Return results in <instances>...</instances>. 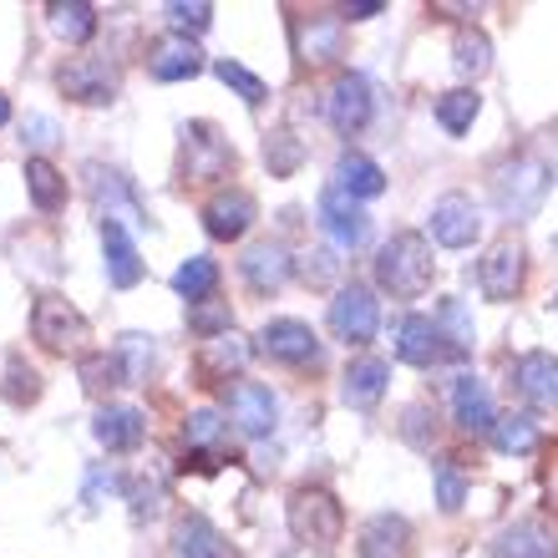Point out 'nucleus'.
<instances>
[{
	"instance_id": "1",
	"label": "nucleus",
	"mask_w": 558,
	"mask_h": 558,
	"mask_svg": "<svg viewBox=\"0 0 558 558\" xmlns=\"http://www.w3.org/2000/svg\"><path fill=\"white\" fill-rule=\"evenodd\" d=\"M432 269H437L432 265V244H426V234H416V229L391 234L381 244V254H376V284L391 290L397 300H416V294H426Z\"/></svg>"
},
{
	"instance_id": "2",
	"label": "nucleus",
	"mask_w": 558,
	"mask_h": 558,
	"mask_svg": "<svg viewBox=\"0 0 558 558\" xmlns=\"http://www.w3.org/2000/svg\"><path fill=\"white\" fill-rule=\"evenodd\" d=\"M548 178H554V168H548L538 153H518V158H508L498 173H493V198H498V208L513 223L533 219L548 193Z\"/></svg>"
},
{
	"instance_id": "3",
	"label": "nucleus",
	"mask_w": 558,
	"mask_h": 558,
	"mask_svg": "<svg viewBox=\"0 0 558 558\" xmlns=\"http://www.w3.org/2000/svg\"><path fill=\"white\" fill-rule=\"evenodd\" d=\"M290 533L305 548H336L345 533V513L325 487H300L290 498Z\"/></svg>"
},
{
	"instance_id": "4",
	"label": "nucleus",
	"mask_w": 558,
	"mask_h": 558,
	"mask_svg": "<svg viewBox=\"0 0 558 558\" xmlns=\"http://www.w3.org/2000/svg\"><path fill=\"white\" fill-rule=\"evenodd\" d=\"M234 168V147L229 137H219L214 122H189L183 128V178L189 183H214Z\"/></svg>"
},
{
	"instance_id": "5",
	"label": "nucleus",
	"mask_w": 558,
	"mask_h": 558,
	"mask_svg": "<svg viewBox=\"0 0 558 558\" xmlns=\"http://www.w3.org/2000/svg\"><path fill=\"white\" fill-rule=\"evenodd\" d=\"M31 336L41 340L46 351H76L87 340V315L61 294H41L31 310Z\"/></svg>"
},
{
	"instance_id": "6",
	"label": "nucleus",
	"mask_w": 558,
	"mask_h": 558,
	"mask_svg": "<svg viewBox=\"0 0 558 558\" xmlns=\"http://www.w3.org/2000/svg\"><path fill=\"white\" fill-rule=\"evenodd\" d=\"M376 325H381V305H376V294H371L366 284L336 290V300H330V330H336V340L366 345V340L376 336Z\"/></svg>"
},
{
	"instance_id": "7",
	"label": "nucleus",
	"mask_w": 558,
	"mask_h": 558,
	"mask_svg": "<svg viewBox=\"0 0 558 558\" xmlns=\"http://www.w3.org/2000/svg\"><path fill=\"white\" fill-rule=\"evenodd\" d=\"M57 87L82 107H107L118 97V72H112L102 57H72L57 72Z\"/></svg>"
},
{
	"instance_id": "8",
	"label": "nucleus",
	"mask_w": 558,
	"mask_h": 558,
	"mask_svg": "<svg viewBox=\"0 0 558 558\" xmlns=\"http://www.w3.org/2000/svg\"><path fill=\"white\" fill-rule=\"evenodd\" d=\"M523 275H529V254L518 239H498L493 250L483 254V265H477V284H483L487 300H513L523 290Z\"/></svg>"
},
{
	"instance_id": "9",
	"label": "nucleus",
	"mask_w": 558,
	"mask_h": 558,
	"mask_svg": "<svg viewBox=\"0 0 558 558\" xmlns=\"http://www.w3.org/2000/svg\"><path fill=\"white\" fill-rule=\"evenodd\" d=\"M477 234H483V214L468 193H441L432 204V239L441 250H468Z\"/></svg>"
},
{
	"instance_id": "10",
	"label": "nucleus",
	"mask_w": 558,
	"mask_h": 558,
	"mask_svg": "<svg viewBox=\"0 0 558 558\" xmlns=\"http://www.w3.org/2000/svg\"><path fill=\"white\" fill-rule=\"evenodd\" d=\"M259 351L279 366H320V340L305 320H269L259 330Z\"/></svg>"
},
{
	"instance_id": "11",
	"label": "nucleus",
	"mask_w": 558,
	"mask_h": 558,
	"mask_svg": "<svg viewBox=\"0 0 558 558\" xmlns=\"http://www.w3.org/2000/svg\"><path fill=\"white\" fill-rule=\"evenodd\" d=\"M325 118H330V128H336V133H345V137L361 133V128L371 122V87H366V76L340 72L336 87L325 92Z\"/></svg>"
},
{
	"instance_id": "12",
	"label": "nucleus",
	"mask_w": 558,
	"mask_h": 558,
	"mask_svg": "<svg viewBox=\"0 0 558 558\" xmlns=\"http://www.w3.org/2000/svg\"><path fill=\"white\" fill-rule=\"evenodd\" d=\"M320 223H325V234L336 239L340 250H361L371 234V219H366V208L355 204L351 193H340V189H325L320 193Z\"/></svg>"
},
{
	"instance_id": "13",
	"label": "nucleus",
	"mask_w": 558,
	"mask_h": 558,
	"mask_svg": "<svg viewBox=\"0 0 558 558\" xmlns=\"http://www.w3.org/2000/svg\"><path fill=\"white\" fill-rule=\"evenodd\" d=\"M254 193H244V189H223V193H214L204 204V229L214 239H223V244H234V239H244L250 234V223H254Z\"/></svg>"
},
{
	"instance_id": "14",
	"label": "nucleus",
	"mask_w": 558,
	"mask_h": 558,
	"mask_svg": "<svg viewBox=\"0 0 558 558\" xmlns=\"http://www.w3.org/2000/svg\"><path fill=\"white\" fill-rule=\"evenodd\" d=\"M239 275H244V284H250L254 294H275V290H284V279L294 275V259L284 244L265 239V244H250V250H244Z\"/></svg>"
},
{
	"instance_id": "15",
	"label": "nucleus",
	"mask_w": 558,
	"mask_h": 558,
	"mask_svg": "<svg viewBox=\"0 0 558 558\" xmlns=\"http://www.w3.org/2000/svg\"><path fill=\"white\" fill-rule=\"evenodd\" d=\"M513 381H518V391H523L529 407H538V412H558V355L554 351L518 355Z\"/></svg>"
},
{
	"instance_id": "16",
	"label": "nucleus",
	"mask_w": 558,
	"mask_h": 558,
	"mask_svg": "<svg viewBox=\"0 0 558 558\" xmlns=\"http://www.w3.org/2000/svg\"><path fill=\"white\" fill-rule=\"evenodd\" d=\"M397 355L407 361V366H437V361H452V351H447V340H441L437 320H426V315H407L397 330Z\"/></svg>"
},
{
	"instance_id": "17",
	"label": "nucleus",
	"mask_w": 558,
	"mask_h": 558,
	"mask_svg": "<svg viewBox=\"0 0 558 558\" xmlns=\"http://www.w3.org/2000/svg\"><path fill=\"white\" fill-rule=\"evenodd\" d=\"M275 397H269V386H254V381H239L229 391V416L244 437H269L275 432Z\"/></svg>"
},
{
	"instance_id": "18",
	"label": "nucleus",
	"mask_w": 558,
	"mask_h": 558,
	"mask_svg": "<svg viewBox=\"0 0 558 558\" xmlns=\"http://www.w3.org/2000/svg\"><path fill=\"white\" fill-rule=\"evenodd\" d=\"M87 178H92V198H97V214H102V223H122V219H128V223H147L143 204H137L133 189H128L118 173H107V168H97V162H92Z\"/></svg>"
},
{
	"instance_id": "19",
	"label": "nucleus",
	"mask_w": 558,
	"mask_h": 558,
	"mask_svg": "<svg viewBox=\"0 0 558 558\" xmlns=\"http://www.w3.org/2000/svg\"><path fill=\"white\" fill-rule=\"evenodd\" d=\"M173 558H239L204 513H183L173 529Z\"/></svg>"
},
{
	"instance_id": "20",
	"label": "nucleus",
	"mask_w": 558,
	"mask_h": 558,
	"mask_svg": "<svg viewBox=\"0 0 558 558\" xmlns=\"http://www.w3.org/2000/svg\"><path fill=\"white\" fill-rule=\"evenodd\" d=\"M147 72L158 82H189V76L204 72V51L189 41V36H168L147 51Z\"/></svg>"
},
{
	"instance_id": "21",
	"label": "nucleus",
	"mask_w": 558,
	"mask_h": 558,
	"mask_svg": "<svg viewBox=\"0 0 558 558\" xmlns=\"http://www.w3.org/2000/svg\"><path fill=\"white\" fill-rule=\"evenodd\" d=\"M102 254H107V279L118 284V290H133L137 279H143V254H137L133 234L122 229V223H102Z\"/></svg>"
},
{
	"instance_id": "22",
	"label": "nucleus",
	"mask_w": 558,
	"mask_h": 558,
	"mask_svg": "<svg viewBox=\"0 0 558 558\" xmlns=\"http://www.w3.org/2000/svg\"><path fill=\"white\" fill-rule=\"evenodd\" d=\"M244 361H250V340L234 336V330L198 345V376H204L208 386H219V381H229V376H239V371H244Z\"/></svg>"
},
{
	"instance_id": "23",
	"label": "nucleus",
	"mask_w": 558,
	"mask_h": 558,
	"mask_svg": "<svg viewBox=\"0 0 558 558\" xmlns=\"http://www.w3.org/2000/svg\"><path fill=\"white\" fill-rule=\"evenodd\" d=\"M92 432H97V441H102L107 452H133V447H143L147 416L137 412V407H102L97 422H92Z\"/></svg>"
},
{
	"instance_id": "24",
	"label": "nucleus",
	"mask_w": 558,
	"mask_h": 558,
	"mask_svg": "<svg viewBox=\"0 0 558 558\" xmlns=\"http://www.w3.org/2000/svg\"><path fill=\"white\" fill-rule=\"evenodd\" d=\"M412 554V523L397 513H376L361 529V558H407Z\"/></svg>"
},
{
	"instance_id": "25",
	"label": "nucleus",
	"mask_w": 558,
	"mask_h": 558,
	"mask_svg": "<svg viewBox=\"0 0 558 558\" xmlns=\"http://www.w3.org/2000/svg\"><path fill=\"white\" fill-rule=\"evenodd\" d=\"M386 381H391V366L376 361V355H366V361H351L340 397H345V407H355V412H371V407L386 397Z\"/></svg>"
},
{
	"instance_id": "26",
	"label": "nucleus",
	"mask_w": 558,
	"mask_h": 558,
	"mask_svg": "<svg viewBox=\"0 0 558 558\" xmlns=\"http://www.w3.org/2000/svg\"><path fill=\"white\" fill-rule=\"evenodd\" d=\"M452 416L462 432H493L498 412H493V397L477 376H457L452 381Z\"/></svg>"
},
{
	"instance_id": "27",
	"label": "nucleus",
	"mask_w": 558,
	"mask_h": 558,
	"mask_svg": "<svg viewBox=\"0 0 558 558\" xmlns=\"http://www.w3.org/2000/svg\"><path fill=\"white\" fill-rule=\"evenodd\" d=\"M493 558H558L554 548V533L544 529V523H513V529H502L498 538H493V548H487Z\"/></svg>"
},
{
	"instance_id": "28",
	"label": "nucleus",
	"mask_w": 558,
	"mask_h": 558,
	"mask_svg": "<svg viewBox=\"0 0 558 558\" xmlns=\"http://www.w3.org/2000/svg\"><path fill=\"white\" fill-rule=\"evenodd\" d=\"M294 46H300V61L305 66H325V61L340 57V21L330 15H310L294 26Z\"/></svg>"
},
{
	"instance_id": "29",
	"label": "nucleus",
	"mask_w": 558,
	"mask_h": 558,
	"mask_svg": "<svg viewBox=\"0 0 558 558\" xmlns=\"http://www.w3.org/2000/svg\"><path fill=\"white\" fill-rule=\"evenodd\" d=\"M46 26L57 31L61 41H92V31H97V5H87V0H51L46 5Z\"/></svg>"
},
{
	"instance_id": "30",
	"label": "nucleus",
	"mask_w": 558,
	"mask_h": 558,
	"mask_svg": "<svg viewBox=\"0 0 558 558\" xmlns=\"http://www.w3.org/2000/svg\"><path fill=\"white\" fill-rule=\"evenodd\" d=\"M336 189L351 193V198H376V193H386V173L361 153H345L336 162Z\"/></svg>"
},
{
	"instance_id": "31",
	"label": "nucleus",
	"mask_w": 558,
	"mask_h": 558,
	"mask_svg": "<svg viewBox=\"0 0 558 558\" xmlns=\"http://www.w3.org/2000/svg\"><path fill=\"white\" fill-rule=\"evenodd\" d=\"M183 441H189V452L223 457L229 452V422L219 412H189L183 416Z\"/></svg>"
},
{
	"instance_id": "32",
	"label": "nucleus",
	"mask_w": 558,
	"mask_h": 558,
	"mask_svg": "<svg viewBox=\"0 0 558 558\" xmlns=\"http://www.w3.org/2000/svg\"><path fill=\"white\" fill-rule=\"evenodd\" d=\"M538 441H544V432H538V422H533L529 412H513V416H498V422H493V447L508 457L538 452Z\"/></svg>"
},
{
	"instance_id": "33",
	"label": "nucleus",
	"mask_w": 558,
	"mask_h": 558,
	"mask_svg": "<svg viewBox=\"0 0 558 558\" xmlns=\"http://www.w3.org/2000/svg\"><path fill=\"white\" fill-rule=\"evenodd\" d=\"M26 193H31V204L41 208V214H57V208L66 204V178H61L46 158H31L26 162Z\"/></svg>"
},
{
	"instance_id": "34",
	"label": "nucleus",
	"mask_w": 558,
	"mask_h": 558,
	"mask_svg": "<svg viewBox=\"0 0 558 558\" xmlns=\"http://www.w3.org/2000/svg\"><path fill=\"white\" fill-rule=\"evenodd\" d=\"M437 330H441V340H447L452 361H468L472 355V315H468L462 300H441L437 305Z\"/></svg>"
},
{
	"instance_id": "35",
	"label": "nucleus",
	"mask_w": 558,
	"mask_h": 558,
	"mask_svg": "<svg viewBox=\"0 0 558 558\" xmlns=\"http://www.w3.org/2000/svg\"><path fill=\"white\" fill-rule=\"evenodd\" d=\"M214 284H219V265L208 259V254H193L189 265H178L173 275V290L189 300V305H198V300H214Z\"/></svg>"
},
{
	"instance_id": "36",
	"label": "nucleus",
	"mask_w": 558,
	"mask_h": 558,
	"mask_svg": "<svg viewBox=\"0 0 558 558\" xmlns=\"http://www.w3.org/2000/svg\"><path fill=\"white\" fill-rule=\"evenodd\" d=\"M118 371H122V386H143L147 371H153V336H143V330L118 336Z\"/></svg>"
},
{
	"instance_id": "37",
	"label": "nucleus",
	"mask_w": 558,
	"mask_h": 558,
	"mask_svg": "<svg viewBox=\"0 0 558 558\" xmlns=\"http://www.w3.org/2000/svg\"><path fill=\"white\" fill-rule=\"evenodd\" d=\"M477 107H483V97H477L472 87L441 92V97H437V122L457 137V133H468V128H472V118H477Z\"/></svg>"
},
{
	"instance_id": "38",
	"label": "nucleus",
	"mask_w": 558,
	"mask_h": 558,
	"mask_svg": "<svg viewBox=\"0 0 558 558\" xmlns=\"http://www.w3.org/2000/svg\"><path fill=\"white\" fill-rule=\"evenodd\" d=\"M76 376H82V386H87L92 397H107L112 386H122L118 355H107V351H87V355H82V361H76Z\"/></svg>"
},
{
	"instance_id": "39",
	"label": "nucleus",
	"mask_w": 558,
	"mask_h": 558,
	"mask_svg": "<svg viewBox=\"0 0 558 558\" xmlns=\"http://www.w3.org/2000/svg\"><path fill=\"white\" fill-rule=\"evenodd\" d=\"M5 401L11 407H31V401H41V376H36V366H26V355H11L5 361Z\"/></svg>"
},
{
	"instance_id": "40",
	"label": "nucleus",
	"mask_w": 558,
	"mask_h": 558,
	"mask_svg": "<svg viewBox=\"0 0 558 558\" xmlns=\"http://www.w3.org/2000/svg\"><path fill=\"white\" fill-rule=\"evenodd\" d=\"M452 66L462 76H483L487 66H493V41H487L483 31H462L452 46Z\"/></svg>"
},
{
	"instance_id": "41",
	"label": "nucleus",
	"mask_w": 558,
	"mask_h": 558,
	"mask_svg": "<svg viewBox=\"0 0 558 558\" xmlns=\"http://www.w3.org/2000/svg\"><path fill=\"white\" fill-rule=\"evenodd\" d=\"M189 330L198 340H219L234 330V315H229L223 300H198V305H189Z\"/></svg>"
},
{
	"instance_id": "42",
	"label": "nucleus",
	"mask_w": 558,
	"mask_h": 558,
	"mask_svg": "<svg viewBox=\"0 0 558 558\" xmlns=\"http://www.w3.org/2000/svg\"><path fill=\"white\" fill-rule=\"evenodd\" d=\"M168 26H173V36H198V31H208L214 26V5H208V0H173V5H168Z\"/></svg>"
},
{
	"instance_id": "43",
	"label": "nucleus",
	"mask_w": 558,
	"mask_h": 558,
	"mask_svg": "<svg viewBox=\"0 0 558 558\" xmlns=\"http://www.w3.org/2000/svg\"><path fill=\"white\" fill-rule=\"evenodd\" d=\"M265 162H269V173H275V178H290L294 168L305 162V147H300V137H294V133H284V128H279V133L265 137Z\"/></svg>"
},
{
	"instance_id": "44",
	"label": "nucleus",
	"mask_w": 558,
	"mask_h": 558,
	"mask_svg": "<svg viewBox=\"0 0 558 558\" xmlns=\"http://www.w3.org/2000/svg\"><path fill=\"white\" fill-rule=\"evenodd\" d=\"M432 477H437L441 513H457V508L468 502V477H462V468H457V457H441L437 468H432Z\"/></svg>"
},
{
	"instance_id": "45",
	"label": "nucleus",
	"mask_w": 558,
	"mask_h": 558,
	"mask_svg": "<svg viewBox=\"0 0 558 558\" xmlns=\"http://www.w3.org/2000/svg\"><path fill=\"white\" fill-rule=\"evenodd\" d=\"M214 72H219V82H223V87H234V92H239V97H244V102H250V107H259V102H265V97H269V87H265V82H259V76H254L250 66H239V61H229V57H223L219 66H214Z\"/></svg>"
},
{
	"instance_id": "46",
	"label": "nucleus",
	"mask_w": 558,
	"mask_h": 558,
	"mask_svg": "<svg viewBox=\"0 0 558 558\" xmlns=\"http://www.w3.org/2000/svg\"><path fill=\"white\" fill-rule=\"evenodd\" d=\"M128 498H133V518H153L158 513V502H162V487L133 477V483H128Z\"/></svg>"
},
{
	"instance_id": "47",
	"label": "nucleus",
	"mask_w": 558,
	"mask_h": 558,
	"mask_svg": "<svg viewBox=\"0 0 558 558\" xmlns=\"http://www.w3.org/2000/svg\"><path fill=\"white\" fill-rule=\"evenodd\" d=\"M336 269H340V259H330L325 250H315V254H305L300 275H305V284H330V279H336Z\"/></svg>"
},
{
	"instance_id": "48",
	"label": "nucleus",
	"mask_w": 558,
	"mask_h": 558,
	"mask_svg": "<svg viewBox=\"0 0 558 558\" xmlns=\"http://www.w3.org/2000/svg\"><path fill=\"white\" fill-rule=\"evenodd\" d=\"M21 133H26L31 147H51V143H57V122H51V118H26V128H21Z\"/></svg>"
},
{
	"instance_id": "49",
	"label": "nucleus",
	"mask_w": 558,
	"mask_h": 558,
	"mask_svg": "<svg viewBox=\"0 0 558 558\" xmlns=\"http://www.w3.org/2000/svg\"><path fill=\"white\" fill-rule=\"evenodd\" d=\"M345 21H371V15H381V0H355V5H345Z\"/></svg>"
},
{
	"instance_id": "50",
	"label": "nucleus",
	"mask_w": 558,
	"mask_h": 558,
	"mask_svg": "<svg viewBox=\"0 0 558 558\" xmlns=\"http://www.w3.org/2000/svg\"><path fill=\"white\" fill-rule=\"evenodd\" d=\"M11 122V102H5V92H0V128Z\"/></svg>"
},
{
	"instance_id": "51",
	"label": "nucleus",
	"mask_w": 558,
	"mask_h": 558,
	"mask_svg": "<svg viewBox=\"0 0 558 558\" xmlns=\"http://www.w3.org/2000/svg\"><path fill=\"white\" fill-rule=\"evenodd\" d=\"M548 493H554V498H558V462H554V468H548Z\"/></svg>"
}]
</instances>
